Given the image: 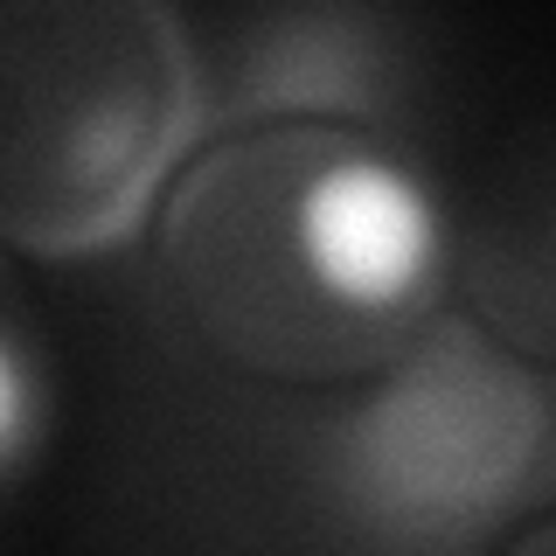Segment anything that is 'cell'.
Wrapping results in <instances>:
<instances>
[{"mask_svg":"<svg viewBox=\"0 0 556 556\" xmlns=\"http://www.w3.org/2000/svg\"><path fill=\"white\" fill-rule=\"evenodd\" d=\"M292 257L320 300L348 313H404L445 257V208L431 181L390 153H341L292 195Z\"/></svg>","mask_w":556,"mask_h":556,"instance_id":"obj_1","label":"cell"},{"mask_svg":"<svg viewBox=\"0 0 556 556\" xmlns=\"http://www.w3.org/2000/svg\"><path fill=\"white\" fill-rule=\"evenodd\" d=\"M35 459V362L28 341L8 334L0 341V473L22 480Z\"/></svg>","mask_w":556,"mask_h":556,"instance_id":"obj_2","label":"cell"}]
</instances>
